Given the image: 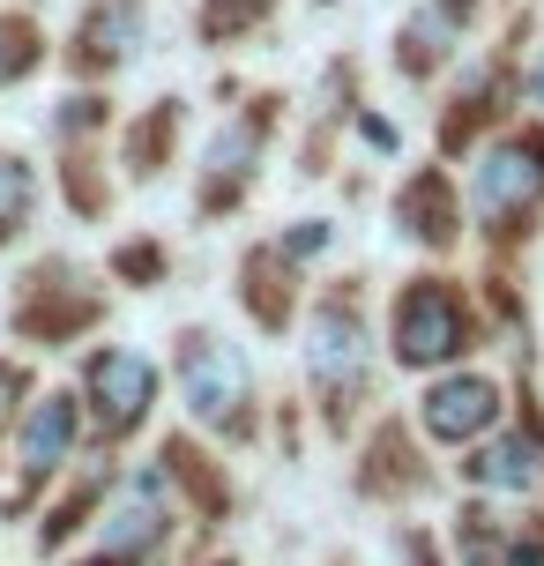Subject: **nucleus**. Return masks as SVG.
Instances as JSON below:
<instances>
[{"label":"nucleus","instance_id":"dca6fc26","mask_svg":"<svg viewBox=\"0 0 544 566\" xmlns=\"http://www.w3.org/2000/svg\"><path fill=\"white\" fill-rule=\"evenodd\" d=\"M30 60H38V53H30V38H23V30H8V23H0V83H15V75H23Z\"/></svg>","mask_w":544,"mask_h":566},{"label":"nucleus","instance_id":"20e7f679","mask_svg":"<svg viewBox=\"0 0 544 566\" xmlns=\"http://www.w3.org/2000/svg\"><path fill=\"white\" fill-rule=\"evenodd\" d=\"M90 380V402H97V418L105 424H143L149 418V396H157V366L135 358V350H97L83 366Z\"/></svg>","mask_w":544,"mask_h":566},{"label":"nucleus","instance_id":"f257e3e1","mask_svg":"<svg viewBox=\"0 0 544 566\" xmlns=\"http://www.w3.org/2000/svg\"><path fill=\"white\" fill-rule=\"evenodd\" d=\"M179 388H187V410L217 432H247V366L224 336H179Z\"/></svg>","mask_w":544,"mask_h":566},{"label":"nucleus","instance_id":"2eb2a0df","mask_svg":"<svg viewBox=\"0 0 544 566\" xmlns=\"http://www.w3.org/2000/svg\"><path fill=\"white\" fill-rule=\"evenodd\" d=\"M261 8H269V0H209V8H201V30H209V38H231V30L254 23Z\"/></svg>","mask_w":544,"mask_h":566},{"label":"nucleus","instance_id":"ddd939ff","mask_svg":"<svg viewBox=\"0 0 544 566\" xmlns=\"http://www.w3.org/2000/svg\"><path fill=\"white\" fill-rule=\"evenodd\" d=\"M402 217H410L402 231H418V239H448V195H440V179H418L410 201H402Z\"/></svg>","mask_w":544,"mask_h":566},{"label":"nucleus","instance_id":"0eeeda50","mask_svg":"<svg viewBox=\"0 0 544 566\" xmlns=\"http://www.w3.org/2000/svg\"><path fill=\"white\" fill-rule=\"evenodd\" d=\"M366 366V336H358V313L351 306H321L314 313V380L328 388H351Z\"/></svg>","mask_w":544,"mask_h":566},{"label":"nucleus","instance_id":"7ed1b4c3","mask_svg":"<svg viewBox=\"0 0 544 566\" xmlns=\"http://www.w3.org/2000/svg\"><path fill=\"white\" fill-rule=\"evenodd\" d=\"M544 195V149L537 142H492L478 171H470V201L478 217H515Z\"/></svg>","mask_w":544,"mask_h":566},{"label":"nucleus","instance_id":"4468645a","mask_svg":"<svg viewBox=\"0 0 544 566\" xmlns=\"http://www.w3.org/2000/svg\"><path fill=\"white\" fill-rule=\"evenodd\" d=\"M30 217V165L23 157H0V239Z\"/></svg>","mask_w":544,"mask_h":566},{"label":"nucleus","instance_id":"9d476101","mask_svg":"<svg viewBox=\"0 0 544 566\" xmlns=\"http://www.w3.org/2000/svg\"><path fill=\"white\" fill-rule=\"evenodd\" d=\"M462 15H470V0H440V8H418V15H410V30H402V67H410V75L440 67V60L456 53Z\"/></svg>","mask_w":544,"mask_h":566},{"label":"nucleus","instance_id":"39448f33","mask_svg":"<svg viewBox=\"0 0 544 566\" xmlns=\"http://www.w3.org/2000/svg\"><path fill=\"white\" fill-rule=\"evenodd\" d=\"M492 418H500V388H492L485 373L432 380V396H426V432L432 440H470V432H485Z\"/></svg>","mask_w":544,"mask_h":566},{"label":"nucleus","instance_id":"1a4fd4ad","mask_svg":"<svg viewBox=\"0 0 544 566\" xmlns=\"http://www.w3.org/2000/svg\"><path fill=\"white\" fill-rule=\"evenodd\" d=\"M470 478L492 484V492H530V484H544V448L530 432H500V440L470 462Z\"/></svg>","mask_w":544,"mask_h":566},{"label":"nucleus","instance_id":"f8f14e48","mask_svg":"<svg viewBox=\"0 0 544 566\" xmlns=\"http://www.w3.org/2000/svg\"><path fill=\"white\" fill-rule=\"evenodd\" d=\"M254 149H261V135L247 127V119L209 142V201H224V187H239V179L254 171Z\"/></svg>","mask_w":544,"mask_h":566},{"label":"nucleus","instance_id":"f03ea898","mask_svg":"<svg viewBox=\"0 0 544 566\" xmlns=\"http://www.w3.org/2000/svg\"><path fill=\"white\" fill-rule=\"evenodd\" d=\"M470 328H462V306L448 283H410L396 298V358L402 366H440V358H456Z\"/></svg>","mask_w":544,"mask_h":566},{"label":"nucleus","instance_id":"f3484780","mask_svg":"<svg viewBox=\"0 0 544 566\" xmlns=\"http://www.w3.org/2000/svg\"><path fill=\"white\" fill-rule=\"evenodd\" d=\"M530 105H544V53H537V67H530Z\"/></svg>","mask_w":544,"mask_h":566},{"label":"nucleus","instance_id":"6e6552de","mask_svg":"<svg viewBox=\"0 0 544 566\" xmlns=\"http://www.w3.org/2000/svg\"><path fill=\"white\" fill-rule=\"evenodd\" d=\"M165 537V500H157V484H135V492H119L113 500V514L97 522V544L105 552H149V544Z\"/></svg>","mask_w":544,"mask_h":566},{"label":"nucleus","instance_id":"9b49d317","mask_svg":"<svg viewBox=\"0 0 544 566\" xmlns=\"http://www.w3.org/2000/svg\"><path fill=\"white\" fill-rule=\"evenodd\" d=\"M75 424H83L75 396H45L38 410H30V424H23V462L30 470H53L60 454L75 448Z\"/></svg>","mask_w":544,"mask_h":566},{"label":"nucleus","instance_id":"423d86ee","mask_svg":"<svg viewBox=\"0 0 544 566\" xmlns=\"http://www.w3.org/2000/svg\"><path fill=\"white\" fill-rule=\"evenodd\" d=\"M143 45V0H90L83 30H75V60L83 67H119Z\"/></svg>","mask_w":544,"mask_h":566}]
</instances>
